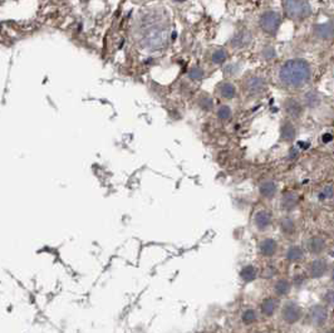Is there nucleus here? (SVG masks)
<instances>
[{"label": "nucleus", "instance_id": "nucleus-1", "mask_svg": "<svg viewBox=\"0 0 334 333\" xmlns=\"http://www.w3.org/2000/svg\"><path fill=\"white\" fill-rule=\"evenodd\" d=\"M310 66L304 59H291L284 63L279 71V80L286 87H300L309 82Z\"/></svg>", "mask_w": 334, "mask_h": 333}, {"label": "nucleus", "instance_id": "nucleus-2", "mask_svg": "<svg viewBox=\"0 0 334 333\" xmlns=\"http://www.w3.org/2000/svg\"><path fill=\"white\" fill-rule=\"evenodd\" d=\"M284 12L293 20H303L311 14V8L307 0H285Z\"/></svg>", "mask_w": 334, "mask_h": 333}, {"label": "nucleus", "instance_id": "nucleus-3", "mask_svg": "<svg viewBox=\"0 0 334 333\" xmlns=\"http://www.w3.org/2000/svg\"><path fill=\"white\" fill-rule=\"evenodd\" d=\"M260 28L266 33V34H275L279 29L280 23H282V16L278 12L274 10H268L260 16Z\"/></svg>", "mask_w": 334, "mask_h": 333}, {"label": "nucleus", "instance_id": "nucleus-4", "mask_svg": "<svg viewBox=\"0 0 334 333\" xmlns=\"http://www.w3.org/2000/svg\"><path fill=\"white\" fill-rule=\"evenodd\" d=\"M283 320L289 324L297 323L302 317V309L294 302H288L283 308Z\"/></svg>", "mask_w": 334, "mask_h": 333}, {"label": "nucleus", "instance_id": "nucleus-5", "mask_svg": "<svg viewBox=\"0 0 334 333\" xmlns=\"http://www.w3.org/2000/svg\"><path fill=\"white\" fill-rule=\"evenodd\" d=\"M310 318L314 326H324L328 320V310L323 306H314L310 310Z\"/></svg>", "mask_w": 334, "mask_h": 333}, {"label": "nucleus", "instance_id": "nucleus-6", "mask_svg": "<svg viewBox=\"0 0 334 333\" xmlns=\"http://www.w3.org/2000/svg\"><path fill=\"white\" fill-rule=\"evenodd\" d=\"M328 272V263L324 259H317L309 266V274L313 278H322Z\"/></svg>", "mask_w": 334, "mask_h": 333}, {"label": "nucleus", "instance_id": "nucleus-7", "mask_svg": "<svg viewBox=\"0 0 334 333\" xmlns=\"http://www.w3.org/2000/svg\"><path fill=\"white\" fill-rule=\"evenodd\" d=\"M216 91H218V93L222 98L233 99L234 97L236 96L235 86L230 82H221L220 85H218V87H216Z\"/></svg>", "mask_w": 334, "mask_h": 333}, {"label": "nucleus", "instance_id": "nucleus-8", "mask_svg": "<svg viewBox=\"0 0 334 333\" xmlns=\"http://www.w3.org/2000/svg\"><path fill=\"white\" fill-rule=\"evenodd\" d=\"M254 221L258 229H266V227H269L270 224H272V214L266 212V210H260V212H258L257 215H255Z\"/></svg>", "mask_w": 334, "mask_h": 333}, {"label": "nucleus", "instance_id": "nucleus-9", "mask_svg": "<svg viewBox=\"0 0 334 333\" xmlns=\"http://www.w3.org/2000/svg\"><path fill=\"white\" fill-rule=\"evenodd\" d=\"M278 251V243L274 239H264L260 243V253L264 257H273Z\"/></svg>", "mask_w": 334, "mask_h": 333}, {"label": "nucleus", "instance_id": "nucleus-10", "mask_svg": "<svg viewBox=\"0 0 334 333\" xmlns=\"http://www.w3.org/2000/svg\"><path fill=\"white\" fill-rule=\"evenodd\" d=\"M308 246L313 254H321L325 249V240L321 237H313L309 240Z\"/></svg>", "mask_w": 334, "mask_h": 333}, {"label": "nucleus", "instance_id": "nucleus-11", "mask_svg": "<svg viewBox=\"0 0 334 333\" xmlns=\"http://www.w3.org/2000/svg\"><path fill=\"white\" fill-rule=\"evenodd\" d=\"M285 111L293 117H299L303 112V107L299 102H297L296 99L290 98L289 101L285 102Z\"/></svg>", "mask_w": 334, "mask_h": 333}, {"label": "nucleus", "instance_id": "nucleus-12", "mask_svg": "<svg viewBox=\"0 0 334 333\" xmlns=\"http://www.w3.org/2000/svg\"><path fill=\"white\" fill-rule=\"evenodd\" d=\"M275 193H277V185L273 181H264L260 185V194L263 198L272 199L275 195Z\"/></svg>", "mask_w": 334, "mask_h": 333}, {"label": "nucleus", "instance_id": "nucleus-13", "mask_svg": "<svg viewBox=\"0 0 334 333\" xmlns=\"http://www.w3.org/2000/svg\"><path fill=\"white\" fill-rule=\"evenodd\" d=\"M277 307H278L277 299H275V298H266L265 301L261 303V312H263V315H265V316H268V317H270V316L274 315Z\"/></svg>", "mask_w": 334, "mask_h": 333}, {"label": "nucleus", "instance_id": "nucleus-14", "mask_svg": "<svg viewBox=\"0 0 334 333\" xmlns=\"http://www.w3.org/2000/svg\"><path fill=\"white\" fill-rule=\"evenodd\" d=\"M246 90L247 92H253V93L260 92V91L264 90V80L261 78H257V77L250 78L246 82Z\"/></svg>", "mask_w": 334, "mask_h": 333}, {"label": "nucleus", "instance_id": "nucleus-15", "mask_svg": "<svg viewBox=\"0 0 334 333\" xmlns=\"http://www.w3.org/2000/svg\"><path fill=\"white\" fill-rule=\"evenodd\" d=\"M240 277L244 282H253L258 277V268H255L254 265L245 266L240 272Z\"/></svg>", "mask_w": 334, "mask_h": 333}, {"label": "nucleus", "instance_id": "nucleus-16", "mask_svg": "<svg viewBox=\"0 0 334 333\" xmlns=\"http://www.w3.org/2000/svg\"><path fill=\"white\" fill-rule=\"evenodd\" d=\"M298 204V195L296 193H288L283 196V207L285 210H293Z\"/></svg>", "mask_w": 334, "mask_h": 333}, {"label": "nucleus", "instance_id": "nucleus-17", "mask_svg": "<svg viewBox=\"0 0 334 333\" xmlns=\"http://www.w3.org/2000/svg\"><path fill=\"white\" fill-rule=\"evenodd\" d=\"M227 57H229V54H227L226 49L216 48L211 54V62L215 65H222L227 59Z\"/></svg>", "mask_w": 334, "mask_h": 333}, {"label": "nucleus", "instance_id": "nucleus-18", "mask_svg": "<svg viewBox=\"0 0 334 333\" xmlns=\"http://www.w3.org/2000/svg\"><path fill=\"white\" fill-rule=\"evenodd\" d=\"M303 251L302 248H299V246H290V248L288 249V252H286V259L289 260V262H299L300 259L303 258Z\"/></svg>", "mask_w": 334, "mask_h": 333}, {"label": "nucleus", "instance_id": "nucleus-19", "mask_svg": "<svg viewBox=\"0 0 334 333\" xmlns=\"http://www.w3.org/2000/svg\"><path fill=\"white\" fill-rule=\"evenodd\" d=\"M290 283L288 282L286 279H280L278 280L277 284H275V293L278 296H286L289 292H290Z\"/></svg>", "mask_w": 334, "mask_h": 333}, {"label": "nucleus", "instance_id": "nucleus-20", "mask_svg": "<svg viewBox=\"0 0 334 333\" xmlns=\"http://www.w3.org/2000/svg\"><path fill=\"white\" fill-rule=\"evenodd\" d=\"M282 138L285 141H293L296 138V129L290 122H286L282 129Z\"/></svg>", "mask_w": 334, "mask_h": 333}, {"label": "nucleus", "instance_id": "nucleus-21", "mask_svg": "<svg viewBox=\"0 0 334 333\" xmlns=\"http://www.w3.org/2000/svg\"><path fill=\"white\" fill-rule=\"evenodd\" d=\"M316 33L319 35V37L323 38V39L332 38V34H333L332 26H329V24H323V26L316 27Z\"/></svg>", "mask_w": 334, "mask_h": 333}, {"label": "nucleus", "instance_id": "nucleus-22", "mask_svg": "<svg viewBox=\"0 0 334 333\" xmlns=\"http://www.w3.org/2000/svg\"><path fill=\"white\" fill-rule=\"evenodd\" d=\"M243 322L245 324H253L258 320V315L254 309H246L243 313Z\"/></svg>", "mask_w": 334, "mask_h": 333}, {"label": "nucleus", "instance_id": "nucleus-23", "mask_svg": "<svg viewBox=\"0 0 334 333\" xmlns=\"http://www.w3.org/2000/svg\"><path fill=\"white\" fill-rule=\"evenodd\" d=\"M218 117L222 121L230 120V118H232V110H230L227 106L220 107L218 111Z\"/></svg>", "mask_w": 334, "mask_h": 333}, {"label": "nucleus", "instance_id": "nucleus-24", "mask_svg": "<svg viewBox=\"0 0 334 333\" xmlns=\"http://www.w3.org/2000/svg\"><path fill=\"white\" fill-rule=\"evenodd\" d=\"M282 229L284 233H286V234H290V233H293L294 229H296L294 221L291 220V219H284L283 223H282Z\"/></svg>", "mask_w": 334, "mask_h": 333}, {"label": "nucleus", "instance_id": "nucleus-25", "mask_svg": "<svg viewBox=\"0 0 334 333\" xmlns=\"http://www.w3.org/2000/svg\"><path fill=\"white\" fill-rule=\"evenodd\" d=\"M190 77L193 79L200 80L202 78V77H204V72H202L200 68H195V69H193V72L190 73Z\"/></svg>", "mask_w": 334, "mask_h": 333}, {"label": "nucleus", "instance_id": "nucleus-26", "mask_svg": "<svg viewBox=\"0 0 334 333\" xmlns=\"http://www.w3.org/2000/svg\"><path fill=\"white\" fill-rule=\"evenodd\" d=\"M323 195H322V198L323 199H330L333 196V188H332V185H329V186L328 188H325L324 190H323Z\"/></svg>", "mask_w": 334, "mask_h": 333}, {"label": "nucleus", "instance_id": "nucleus-27", "mask_svg": "<svg viewBox=\"0 0 334 333\" xmlns=\"http://www.w3.org/2000/svg\"><path fill=\"white\" fill-rule=\"evenodd\" d=\"M325 299H327L329 306H333V290H329V292H328L327 296H325Z\"/></svg>", "mask_w": 334, "mask_h": 333}, {"label": "nucleus", "instance_id": "nucleus-28", "mask_svg": "<svg viewBox=\"0 0 334 333\" xmlns=\"http://www.w3.org/2000/svg\"><path fill=\"white\" fill-rule=\"evenodd\" d=\"M323 138H324V142H329V141L332 140V136H330V135H325Z\"/></svg>", "mask_w": 334, "mask_h": 333}, {"label": "nucleus", "instance_id": "nucleus-29", "mask_svg": "<svg viewBox=\"0 0 334 333\" xmlns=\"http://www.w3.org/2000/svg\"><path fill=\"white\" fill-rule=\"evenodd\" d=\"M174 2H176V3H182V2H186V0H174Z\"/></svg>", "mask_w": 334, "mask_h": 333}]
</instances>
